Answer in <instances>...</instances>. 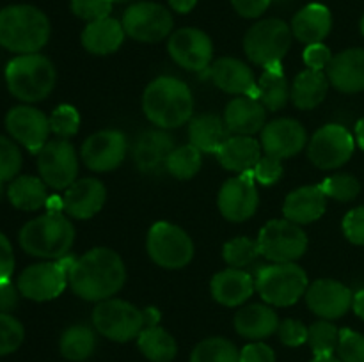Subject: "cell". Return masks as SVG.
I'll use <instances>...</instances> for the list:
<instances>
[{
  "mask_svg": "<svg viewBox=\"0 0 364 362\" xmlns=\"http://www.w3.org/2000/svg\"><path fill=\"white\" fill-rule=\"evenodd\" d=\"M71 291L87 302H103L123 290L127 266L116 251L96 247L77 259L68 275Z\"/></svg>",
  "mask_w": 364,
  "mask_h": 362,
  "instance_id": "1",
  "label": "cell"
},
{
  "mask_svg": "<svg viewBox=\"0 0 364 362\" xmlns=\"http://www.w3.org/2000/svg\"><path fill=\"white\" fill-rule=\"evenodd\" d=\"M142 110L149 123L160 130H173L194 117V96L185 82L174 77H159L146 85Z\"/></svg>",
  "mask_w": 364,
  "mask_h": 362,
  "instance_id": "2",
  "label": "cell"
},
{
  "mask_svg": "<svg viewBox=\"0 0 364 362\" xmlns=\"http://www.w3.org/2000/svg\"><path fill=\"white\" fill-rule=\"evenodd\" d=\"M50 20L41 9L27 4L0 11V45L14 53H38L50 39Z\"/></svg>",
  "mask_w": 364,
  "mask_h": 362,
  "instance_id": "3",
  "label": "cell"
},
{
  "mask_svg": "<svg viewBox=\"0 0 364 362\" xmlns=\"http://www.w3.org/2000/svg\"><path fill=\"white\" fill-rule=\"evenodd\" d=\"M18 240L27 254L57 261L70 254L75 243V227L66 213L46 212L25 224Z\"/></svg>",
  "mask_w": 364,
  "mask_h": 362,
  "instance_id": "4",
  "label": "cell"
},
{
  "mask_svg": "<svg viewBox=\"0 0 364 362\" xmlns=\"http://www.w3.org/2000/svg\"><path fill=\"white\" fill-rule=\"evenodd\" d=\"M55 82V66L41 53H23L11 59L6 66L7 89L20 102H43L52 94Z\"/></svg>",
  "mask_w": 364,
  "mask_h": 362,
  "instance_id": "5",
  "label": "cell"
},
{
  "mask_svg": "<svg viewBox=\"0 0 364 362\" xmlns=\"http://www.w3.org/2000/svg\"><path fill=\"white\" fill-rule=\"evenodd\" d=\"M255 284L265 304L274 307H290L304 297L309 279L297 263H272L258 268Z\"/></svg>",
  "mask_w": 364,
  "mask_h": 362,
  "instance_id": "6",
  "label": "cell"
},
{
  "mask_svg": "<svg viewBox=\"0 0 364 362\" xmlns=\"http://www.w3.org/2000/svg\"><path fill=\"white\" fill-rule=\"evenodd\" d=\"M291 28L279 18L259 20L245 32L244 52L252 64L269 67L283 62L291 46Z\"/></svg>",
  "mask_w": 364,
  "mask_h": 362,
  "instance_id": "7",
  "label": "cell"
},
{
  "mask_svg": "<svg viewBox=\"0 0 364 362\" xmlns=\"http://www.w3.org/2000/svg\"><path fill=\"white\" fill-rule=\"evenodd\" d=\"M146 251L149 259L160 268L180 270L194 258V241L180 226L160 220L149 227Z\"/></svg>",
  "mask_w": 364,
  "mask_h": 362,
  "instance_id": "8",
  "label": "cell"
},
{
  "mask_svg": "<svg viewBox=\"0 0 364 362\" xmlns=\"http://www.w3.org/2000/svg\"><path fill=\"white\" fill-rule=\"evenodd\" d=\"M92 325L98 334L116 343L135 339L146 329L141 309L114 297L96 304L92 311Z\"/></svg>",
  "mask_w": 364,
  "mask_h": 362,
  "instance_id": "9",
  "label": "cell"
},
{
  "mask_svg": "<svg viewBox=\"0 0 364 362\" xmlns=\"http://www.w3.org/2000/svg\"><path fill=\"white\" fill-rule=\"evenodd\" d=\"M256 241L259 256L272 263H295L308 251V234L288 219L269 220Z\"/></svg>",
  "mask_w": 364,
  "mask_h": 362,
  "instance_id": "10",
  "label": "cell"
},
{
  "mask_svg": "<svg viewBox=\"0 0 364 362\" xmlns=\"http://www.w3.org/2000/svg\"><path fill=\"white\" fill-rule=\"evenodd\" d=\"M121 23L128 38L134 41L159 43L169 38L174 20L166 6L144 0V2L130 4L124 11Z\"/></svg>",
  "mask_w": 364,
  "mask_h": 362,
  "instance_id": "11",
  "label": "cell"
},
{
  "mask_svg": "<svg viewBox=\"0 0 364 362\" xmlns=\"http://www.w3.org/2000/svg\"><path fill=\"white\" fill-rule=\"evenodd\" d=\"M355 138L341 124H326L308 142V158L322 170L340 169L354 155Z\"/></svg>",
  "mask_w": 364,
  "mask_h": 362,
  "instance_id": "12",
  "label": "cell"
},
{
  "mask_svg": "<svg viewBox=\"0 0 364 362\" xmlns=\"http://www.w3.org/2000/svg\"><path fill=\"white\" fill-rule=\"evenodd\" d=\"M38 170L46 187L66 190L77 181L78 156L68 138H53L38 153Z\"/></svg>",
  "mask_w": 364,
  "mask_h": 362,
  "instance_id": "13",
  "label": "cell"
},
{
  "mask_svg": "<svg viewBox=\"0 0 364 362\" xmlns=\"http://www.w3.org/2000/svg\"><path fill=\"white\" fill-rule=\"evenodd\" d=\"M259 195L252 170L230 177L220 187L217 195V208L230 222H245L258 212Z\"/></svg>",
  "mask_w": 364,
  "mask_h": 362,
  "instance_id": "14",
  "label": "cell"
},
{
  "mask_svg": "<svg viewBox=\"0 0 364 362\" xmlns=\"http://www.w3.org/2000/svg\"><path fill=\"white\" fill-rule=\"evenodd\" d=\"M167 52L180 67L192 73H201V71L210 70L213 43L201 28L183 27L169 35Z\"/></svg>",
  "mask_w": 364,
  "mask_h": 362,
  "instance_id": "15",
  "label": "cell"
},
{
  "mask_svg": "<svg viewBox=\"0 0 364 362\" xmlns=\"http://www.w3.org/2000/svg\"><path fill=\"white\" fill-rule=\"evenodd\" d=\"M128 141L119 130H100L89 135L82 144L80 158L95 172H110L124 162Z\"/></svg>",
  "mask_w": 364,
  "mask_h": 362,
  "instance_id": "16",
  "label": "cell"
},
{
  "mask_svg": "<svg viewBox=\"0 0 364 362\" xmlns=\"http://www.w3.org/2000/svg\"><path fill=\"white\" fill-rule=\"evenodd\" d=\"M16 286L21 297L28 300L48 302L66 290L68 273L59 261L36 263L20 273Z\"/></svg>",
  "mask_w": 364,
  "mask_h": 362,
  "instance_id": "17",
  "label": "cell"
},
{
  "mask_svg": "<svg viewBox=\"0 0 364 362\" xmlns=\"http://www.w3.org/2000/svg\"><path fill=\"white\" fill-rule=\"evenodd\" d=\"M6 128L18 144L36 155L45 148L52 133L48 117L31 105H18L11 109L6 116Z\"/></svg>",
  "mask_w": 364,
  "mask_h": 362,
  "instance_id": "18",
  "label": "cell"
},
{
  "mask_svg": "<svg viewBox=\"0 0 364 362\" xmlns=\"http://www.w3.org/2000/svg\"><path fill=\"white\" fill-rule=\"evenodd\" d=\"M309 311L322 319H338L352 309L354 293L343 283L334 279H316L306 290Z\"/></svg>",
  "mask_w": 364,
  "mask_h": 362,
  "instance_id": "19",
  "label": "cell"
},
{
  "mask_svg": "<svg viewBox=\"0 0 364 362\" xmlns=\"http://www.w3.org/2000/svg\"><path fill=\"white\" fill-rule=\"evenodd\" d=\"M259 144L265 155L276 156L279 160L291 158L308 146V131L299 121L281 117L265 124Z\"/></svg>",
  "mask_w": 364,
  "mask_h": 362,
  "instance_id": "20",
  "label": "cell"
},
{
  "mask_svg": "<svg viewBox=\"0 0 364 362\" xmlns=\"http://www.w3.org/2000/svg\"><path fill=\"white\" fill-rule=\"evenodd\" d=\"M107 201V188L102 181L95 177L77 180L70 188L64 190L63 204L64 213L71 219L87 220L102 212Z\"/></svg>",
  "mask_w": 364,
  "mask_h": 362,
  "instance_id": "21",
  "label": "cell"
},
{
  "mask_svg": "<svg viewBox=\"0 0 364 362\" xmlns=\"http://www.w3.org/2000/svg\"><path fill=\"white\" fill-rule=\"evenodd\" d=\"M210 78L220 91L256 98V78L249 64L235 57H220L210 67Z\"/></svg>",
  "mask_w": 364,
  "mask_h": 362,
  "instance_id": "22",
  "label": "cell"
},
{
  "mask_svg": "<svg viewBox=\"0 0 364 362\" xmlns=\"http://www.w3.org/2000/svg\"><path fill=\"white\" fill-rule=\"evenodd\" d=\"M326 73L329 84L343 94L364 91V48H348L334 55Z\"/></svg>",
  "mask_w": 364,
  "mask_h": 362,
  "instance_id": "23",
  "label": "cell"
},
{
  "mask_svg": "<svg viewBox=\"0 0 364 362\" xmlns=\"http://www.w3.org/2000/svg\"><path fill=\"white\" fill-rule=\"evenodd\" d=\"M256 290L255 277L244 268H226L217 272L210 283V291L217 304L226 307H240Z\"/></svg>",
  "mask_w": 364,
  "mask_h": 362,
  "instance_id": "24",
  "label": "cell"
},
{
  "mask_svg": "<svg viewBox=\"0 0 364 362\" xmlns=\"http://www.w3.org/2000/svg\"><path fill=\"white\" fill-rule=\"evenodd\" d=\"M327 195L320 185H304L287 195L283 202V215L290 222L304 226L320 220L326 213Z\"/></svg>",
  "mask_w": 364,
  "mask_h": 362,
  "instance_id": "25",
  "label": "cell"
},
{
  "mask_svg": "<svg viewBox=\"0 0 364 362\" xmlns=\"http://www.w3.org/2000/svg\"><path fill=\"white\" fill-rule=\"evenodd\" d=\"M174 148V138L166 130H148L135 141L132 156L142 172L156 174L166 170V162Z\"/></svg>",
  "mask_w": 364,
  "mask_h": 362,
  "instance_id": "26",
  "label": "cell"
},
{
  "mask_svg": "<svg viewBox=\"0 0 364 362\" xmlns=\"http://www.w3.org/2000/svg\"><path fill=\"white\" fill-rule=\"evenodd\" d=\"M224 123L230 135H255L267 124V109L252 96H237L224 110Z\"/></svg>",
  "mask_w": 364,
  "mask_h": 362,
  "instance_id": "27",
  "label": "cell"
},
{
  "mask_svg": "<svg viewBox=\"0 0 364 362\" xmlns=\"http://www.w3.org/2000/svg\"><path fill=\"white\" fill-rule=\"evenodd\" d=\"M262 153V144L251 135H230L215 156L224 169L242 174L255 169Z\"/></svg>",
  "mask_w": 364,
  "mask_h": 362,
  "instance_id": "28",
  "label": "cell"
},
{
  "mask_svg": "<svg viewBox=\"0 0 364 362\" xmlns=\"http://www.w3.org/2000/svg\"><path fill=\"white\" fill-rule=\"evenodd\" d=\"M295 39L308 45L322 43L333 28V14L323 4L313 2L297 11L290 23Z\"/></svg>",
  "mask_w": 364,
  "mask_h": 362,
  "instance_id": "29",
  "label": "cell"
},
{
  "mask_svg": "<svg viewBox=\"0 0 364 362\" xmlns=\"http://www.w3.org/2000/svg\"><path fill=\"white\" fill-rule=\"evenodd\" d=\"M279 316L269 304H249L235 314V330L242 337L262 341L279 329Z\"/></svg>",
  "mask_w": 364,
  "mask_h": 362,
  "instance_id": "30",
  "label": "cell"
},
{
  "mask_svg": "<svg viewBox=\"0 0 364 362\" xmlns=\"http://www.w3.org/2000/svg\"><path fill=\"white\" fill-rule=\"evenodd\" d=\"M123 23L116 18H102L85 25L82 32V45L92 55H109L117 52L124 41Z\"/></svg>",
  "mask_w": 364,
  "mask_h": 362,
  "instance_id": "31",
  "label": "cell"
},
{
  "mask_svg": "<svg viewBox=\"0 0 364 362\" xmlns=\"http://www.w3.org/2000/svg\"><path fill=\"white\" fill-rule=\"evenodd\" d=\"M228 137L230 131L226 123L217 114H199L188 121V144L198 148L201 153L215 155Z\"/></svg>",
  "mask_w": 364,
  "mask_h": 362,
  "instance_id": "32",
  "label": "cell"
},
{
  "mask_svg": "<svg viewBox=\"0 0 364 362\" xmlns=\"http://www.w3.org/2000/svg\"><path fill=\"white\" fill-rule=\"evenodd\" d=\"M329 80L323 71L306 67L294 78L290 85V99L297 109L313 110L326 99L329 91Z\"/></svg>",
  "mask_w": 364,
  "mask_h": 362,
  "instance_id": "33",
  "label": "cell"
},
{
  "mask_svg": "<svg viewBox=\"0 0 364 362\" xmlns=\"http://www.w3.org/2000/svg\"><path fill=\"white\" fill-rule=\"evenodd\" d=\"M263 75L256 84V99L267 109V112H277L287 106L290 99V85L283 71V62L263 67Z\"/></svg>",
  "mask_w": 364,
  "mask_h": 362,
  "instance_id": "34",
  "label": "cell"
},
{
  "mask_svg": "<svg viewBox=\"0 0 364 362\" xmlns=\"http://www.w3.org/2000/svg\"><path fill=\"white\" fill-rule=\"evenodd\" d=\"M46 183L36 176H16L7 187V199L11 204L21 212H36L45 208L48 201Z\"/></svg>",
  "mask_w": 364,
  "mask_h": 362,
  "instance_id": "35",
  "label": "cell"
},
{
  "mask_svg": "<svg viewBox=\"0 0 364 362\" xmlns=\"http://www.w3.org/2000/svg\"><path fill=\"white\" fill-rule=\"evenodd\" d=\"M139 350L151 362H171L178 353L174 337L162 327H146L137 337Z\"/></svg>",
  "mask_w": 364,
  "mask_h": 362,
  "instance_id": "36",
  "label": "cell"
},
{
  "mask_svg": "<svg viewBox=\"0 0 364 362\" xmlns=\"http://www.w3.org/2000/svg\"><path fill=\"white\" fill-rule=\"evenodd\" d=\"M60 353L71 362L85 361L96 348V336L87 325H73L60 336Z\"/></svg>",
  "mask_w": 364,
  "mask_h": 362,
  "instance_id": "37",
  "label": "cell"
},
{
  "mask_svg": "<svg viewBox=\"0 0 364 362\" xmlns=\"http://www.w3.org/2000/svg\"><path fill=\"white\" fill-rule=\"evenodd\" d=\"M203 153L192 144L178 146L173 149L166 162V170L173 177L181 181L192 180L201 170Z\"/></svg>",
  "mask_w": 364,
  "mask_h": 362,
  "instance_id": "38",
  "label": "cell"
},
{
  "mask_svg": "<svg viewBox=\"0 0 364 362\" xmlns=\"http://www.w3.org/2000/svg\"><path fill=\"white\" fill-rule=\"evenodd\" d=\"M191 362H240V351L224 337H208L192 350Z\"/></svg>",
  "mask_w": 364,
  "mask_h": 362,
  "instance_id": "39",
  "label": "cell"
},
{
  "mask_svg": "<svg viewBox=\"0 0 364 362\" xmlns=\"http://www.w3.org/2000/svg\"><path fill=\"white\" fill-rule=\"evenodd\" d=\"M308 343L315 357L334 355L340 344V329L329 319H318L308 327Z\"/></svg>",
  "mask_w": 364,
  "mask_h": 362,
  "instance_id": "40",
  "label": "cell"
},
{
  "mask_svg": "<svg viewBox=\"0 0 364 362\" xmlns=\"http://www.w3.org/2000/svg\"><path fill=\"white\" fill-rule=\"evenodd\" d=\"M258 241L247 236H237L226 241L223 247V258L231 268H245L258 259Z\"/></svg>",
  "mask_w": 364,
  "mask_h": 362,
  "instance_id": "41",
  "label": "cell"
},
{
  "mask_svg": "<svg viewBox=\"0 0 364 362\" xmlns=\"http://www.w3.org/2000/svg\"><path fill=\"white\" fill-rule=\"evenodd\" d=\"M320 187L326 192L327 197L336 199V201L340 202L354 201L359 195V192H361V183H359L358 177L345 172L326 177V180L320 183Z\"/></svg>",
  "mask_w": 364,
  "mask_h": 362,
  "instance_id": "42",
  "label": "cell"
},
{
  "mask_svg": "<svg viewBox=\"0 0 364 362\" xmlns=\"http://www.w3.org/2000/svg\"><path fill=\"white\" fill-rule=\"evenodd\" d=\"M48 119L50 130L59 138H70L80 130V114L73 105H59Z\"/></svg>",
  "mask_w": 364,
  "mask_h": 362,
  "instance_id": "43",
  "label": "cell"
},
{
  "mask_svg": "<svg viewBox=\"0 0 364 362\" xmlns=\"http://www.w3.org/2000/svg\"><path fill=\"white\" fill-rule=\"evenodd\" d=\"M25 339V329L9 312H0V357L16 351Z\"/></svg>",
  "mask_w": 364,
  "mask_h": 362,
  "instance_id": "44",
  "label": "cell"
},
{
  "mask_svg": "<svg viewBox=\"0 0 364 362\" xmlns=\"http://www.w3.org/2000/svg\"><path fill=\"white\" fill-rule=\"evenodd\" d=\"M21 151L11 138L0 135V181H13L21 169Z\"/></svg>",
  "mask_w": 364,
  "mask_h": 362,
  "instance_id": "45",
  "label": "cell"
},
{
  "mask_svg": "<svg viewBox=\"0 0 364 362\" xmlns=\"http://www.w3.org/2000/svg\"><path fill=\"white\" fill-rule=\"evenodd\" d=\"M71 13L87 23L110 16L112 0H71Z\"/></svg>",
  "mask_w": 364,
  "mask_h": 362,
  "instance_id": "46",
  "label": "cell"
},
{
  "mask_svg": "<svg viewBox=\"0 0 364 362\" xmlns=\"http://www.w3.org/2000/svg\"><path fill=\"white\" fill-rule=\"evenodd\" d=\"M338 351L341 362H364V336L350 329H341Z\"/></svg>",
  "mask_w": 364,
  "mask_h": 362,
  "instance_id": "47",
  "label": "cell"
},
{
  "mask_svg": "<svg viewBox=\"0 0 364 362\" xmlns=\"http://www.w3.org/2000/svg\"><path fill=\"white\" fill-rule=\"evenodd\" d=\"M283 160L269 155L262 156L255 165V169H252V176H255L256 183L265 185V187L276 185L283 176Z\"/></svg>",
  "mask_w": 364,
  "mask_h": 362,
  "instance_id": "48",
  "label": "cell"
},
{
  "mask_svg": "<svg viewBox=\"0 0 364 362\" xmlns=\"http://www.w3.org/2000/svg\"><path fill=\"white\" fill-rule=\"evenodd\" d=\"M277 334H279L281 343L287 344V346L290 348L301 346V344L308 343V327L302 322H299V319H283V322L279 323Z\"/></svg>",
  "mask_w": 364,
  "mask_h": 362,
  "instance_id": "49",
  "label": "cell"
},
{
  "mask_svg": "<svg viewBox=\"0 0 364 362\" xmlns=\"http://www.w3.org/2000/svg\"><path fill=\"white\" fill-rule=\"evenodd\" d=\"M343 234L350 243L364 245V206L350 209L345 215L343 224Z\"/></svg>",
  "mask_w": 364,
  "mask_h": 362,
  "instance_id": "50",
  "label": "cell"
},
{
  "mask_svg": "<svg viewBox=\"0 0 364 362\" xmlns=\"http://www.w3.org/2000/svg\"><path fill=\"white\" fill-rule=\"evenodd\" d=\"M333 53H331L329 46H326L323 43H315V45L306 46L304 53H302V59L304 64L309 70L315 71H326L327 66L333 60Z\"/></svg>",
  "mask_w": 364,
  "mask_h": 362,
  "instance_id": "51",
  "label": "cell"
},
{
  "mask_svg": "<svg viewBox=\"0 0 364 362\" xmlns=\"http://www.w3.org/2000/svg\"><path fill=\"white\" fill-rule=\"evenodd\" d=\"M240 362H276V353L269 344L255 341L242 348Z\"/></svg>",
  "mask_w": 364,
  "mask_h": 362,
  "instance_id": "52",
  "label": "cell"
},
{
  "mask_svg": "<svg viewBox=\"0 0 364 362\" xmlns=\"http://www.w3.org/2000/svg\"><path fill=\"white\" fill-rule=\"evenodd\" d=\"M272 2L274 0H231V6L242 18L255 20V18L262 16Z\"/></svg>",
  "mask_w": 364,
  "mask_h": 362,
  "instance_id": "53",
  "label": "cell"
},
{
  "mask_svg": "<svg viewBox=\"0 0 364 362\" xmlns=\"http://www.w3.org/2000/svg\"><path fill=\"white\" fill-rule=\"evenodd\" d=\"M14 272V252L13 245L6 234L0 233V280L11 279Z\"/></svg>",
  "mask_w": 364,
  "mask_h": 362,
  "instance_id": "54",
  "label": "cell"
},
{
  "mask_svg": "<svg viewBox=\"0 0 364 362\" xmlns=\"http://www.w3.org/2000/svg\"><path fill=\"white\" fill-rule=\"evenodd\" d=\"M20 290L11 283V279L0 280V312H11L18 304Z\"/></svg>",
  "mask_w": 364,
  "mask_h": 362,
  "instance_id": "55",
  "label": "cell"
},
{
  "mask_svg": "<svg viewBox=\"0 0 364 362\" xmlns=\"http://www.w3.org/2000/svg\"><path fill=\"white\" fill-rule=\"evenodd\" d=\"M167 2H169L171 9L176 11V13L180 14L191 13V11L198 6V0H167Z\"/></svg>",
  "mask_w": 364,
  "mask_h": 362,
  "instance_id": "56",
  "label": "cell"
},
{
  "mask_svg": "<svg viewBox=\"0 0 364 362\" xmlns=\"http://www.w3.org/2000/svg\"><path fill=\"white\" fill-rule=\"evenodd\" d=\"M142 316H144L146 327H155L160 322V311L156 307H146L142 309Z\"/></svg>",
  "mask_w": 364,
  "mask_h": 362,
  "instance_id": "57",
  "label": "cell"
},
{
  "mask_svg": "<svg viewBox=\"0 0 364 362\" xmlns=\"http://www.w3.org/2000/svg\"><path fill=\"white\" fill-rule=\"evenodd\" d=\"M352 309H354V312L359 316V318L364 319V287L363 290H359L358 293H354Z\"/></svg>",
  "mask_w": 364,
  "mask_h": 362,
  "instance_id": "58",
  "label": "cell"
},
{
  "mask_svg": "<svg viewBox=\"0 0 364 362\" xmlns=\"http://www.w3.org/2000/svg\"><path fill=\"white\" fill-rule=\"evenodd\" d=\"M355 142H358L359 148L364 151V117L359 119L358 124H355Z\"/></svg>",
  "mask_w": 364,
  "mask_h": 362,
  "instance_id": "59",
  "label": "cell"
},
{
  "mask_svg": "<svg viewBox=\"0 0 364 362\" xmlns=\"http://www.w3.org/2000/svg\"><path fill=\"white\" fill-rule=\"evenodd\" d=\"M311 362H341V361L334 357V355H326V357H315Z\"/></svg>",
  "mask_w": 364,
  "mask_h": 362,
  "instance_id": "60",
  "label": "cell"
},
{
  "mask_svg": "<svg viewBox=\"0 0 364 362\" xmlns=\"http://www.w3.org/2000/svg\"><path fill=\"white\" fill-rule=\"evenodd\" d=\"M128 4V2H134V0H112V4Z\"/></svg>",
  "mask_w": 364,
  "mask_h": 362,
  "instance_id": "61",
  "label": "cell"
},
{
  "mask_svg": "<svg viewBox=\"0 0 364 362\" xmlns=\"http://www.w3.org/2000/svg\"><path fill=\"white\" fill-rule=\"evenodd\" d=\"M361 34L364 35V16L361 18Z\"/></svg>",
  "mask_w": 364,
  "mask_h": 362,
  "instance_id": "62",
  "label": "cell"
},
{
  "mask_svg": "<svg viewBox=\"0 0 364 362\" xmlns=\"http://www.w3.org/2000/svg\"><path fill=\"white\" fill-rule=\"evenodd\" d=\"M2 194H4V185L2 181H0V197H2Z\"/></svg>",
  "mask_w": 364,
  "mask_h": 362,
  "instance_id": "63",
  "label": "cell"
}]
</instances>
